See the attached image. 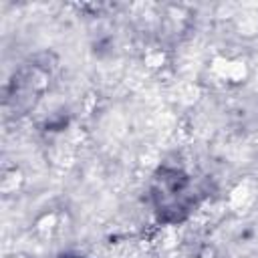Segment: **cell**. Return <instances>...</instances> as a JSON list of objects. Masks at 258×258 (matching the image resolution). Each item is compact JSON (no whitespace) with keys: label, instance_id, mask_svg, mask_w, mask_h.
Wrapping results in <instances>:
<instances>
[{"label":"cell","instance_id":"obj_1","mask_svg":"<svg viewBox=\"0 0 258 258\" xmlns=\"http://www.w3.org/2000/svg\"><path fill=\"white\" fill-rule=\"evenodd\" d=\"M153 212L165 224L183 222L196 206V187L187 173L175 167H159L149 185Z\"/></svg>","mask_w":258,"mask_h":258},{"label":"cell","instance_id":"obj_2","mask_svg":"<svg viewBox=\"0 0 258 258\" xmlns=\"http://www.w3.org/2000/svg\"><path fill=\"white\" fill-rule=\"evenodd\" d=\"M67 258H69V256H67Z\"/></svg>","mask_w":258,"mask_h":258}]
</instances>
